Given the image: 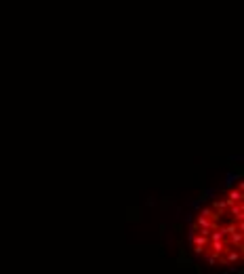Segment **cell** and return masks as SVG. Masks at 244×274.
I'll return each mask as SVG.
<instances>
[{"label":"cell","instance_id":"obj_1","mask_svg":"<svg viewBox=\"0 0 244 274\" xmlns=\"http://www.w3.org/2000/svg\"><path fill=\"white\" fill-rule=\"evenodd\" d=\"M242 215L244 186L242 180H236L194 213L190 224L192 253L210 268H240L244 257Z\"/></svg>","mask_w":244,"mask_h":274}]
</instances>
